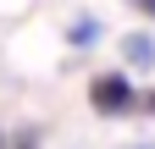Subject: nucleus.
Returning <instances> with one entry per match:
<instances>
[{"instance_id": "obj_5", "label": "nucleus", "mask_w": 155, "mask_h": 149, "mask_svg": "<svg viewBox=\"0 0 155 149\" xmlns=\"http://www.w3.org/2000/svg\"><path fill=\"white\" fill-rule=\"evenodd\" d=\"M133 149H155V144H133Z\"/></svg>"}, {"instance_id": "obj_3", "label": "nucleus", "mask_w": 155, "mask_h": 149, "mask_svg": "<svg viewBox=\"0 0 155 149\" xmlns=\"http://www.w3.org/2000/svg\"><path fill=\"white\" fill-rule=\"evenodd\" d=\"M67 39H72L78 50H89L94 39H100V22H94V17H78V22H72V33H67Z\"/></svg>"}, {"instance_id": "obj_1", "label": "nucleus", "mask_w": 155, "mask_h": 149, "mask_svg": "<svg viewBox=\"0 0 155 149\" xmlns=\"http://www.w3.org/2000/svg\"><path fill=\"white\" fill-rule=\"evenodd\" d=\"M89 105L100 110V116H122V110L139 105V88L127 83V72H100V78L89 83Z\"/></svg>"}, {"instance_id": "obj_4", "label": "nucleus", "mask_w": 155, "mask_h": 149, "mask_svg": "<svg viewBox=\"0 0 155 149\" xmlns=\"http://www.w3.org/2000/svg\"><path fill=\"white\" fill-rule=\"evenodd\" d=\"M133 6H139V11H144V17H155V0H133Z\"/></svg>"}, {"instance_id": "obj_6", "label": "nucleus", "mask_w": 155, "mask_h": 149, "mask_svg": "<svg viewBox=\"0 0 155 149\" xmlns=\"http://www.w3.org/2000/svg\"><path fill=\"white\" fill-rule=\"evenodd\" d=\"M22 149H33V144H22Z\"/></svg>"}, {"instance_id": "obj_2", "label": "nucleus", "mask_w": 155, "mask_h": 149, "mask_svg": "<svg viewBox=\"0 0 155 149\" xmlns=\"http://www.w3.org/2000/svg\"><path fill=\"white\" fill-rule=\"evenodd\" d=\"M122 55H127V66H155V39H150V33H127Z\"/></svg>"}]
</instances>
